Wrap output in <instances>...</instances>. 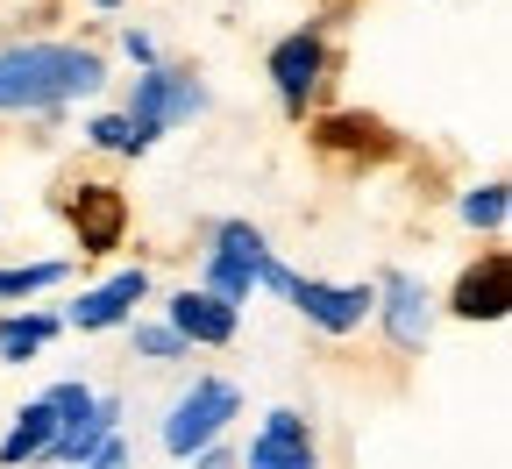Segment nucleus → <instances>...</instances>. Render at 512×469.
Wrapping results in <instances>:
<instances>
[{
	"label": "nucleus",
	"mask_w": 512,
	"mask_h": 469,
	"mask_svg": "<svg viewBox=\"0 0 512 469\" xmlns=\"http://www.w3.org/2000/svg\"><path fill=\"white\" fill-rule=\"evenodd\" d=\"M107 86V57L93 43H8L0 50V114H50L64 100H93Z\"/></svg>",
	"instance_id": "nucleus-1"
},
{
	"label": "nucleus",
	"mask_w": 512,
	"mask_h": 469,
	"mask_svg": "<svg viewBox=\"0 0 512 469\" xmlns=\"http://www.w3.org/2000/svg\"><path fill=\"white\" fill-rule=\"evenodd\" d=\"M242 413V391L228 384V377H192V391H178L171 398V413H164V455H178V462H192L200 448H214L221 434H228V420Z\"/></svg>",
	"instance_id": "nucleus-2"
},
{
	"label": "nucleus",
	"mask_w": 512,
	"mask_h": 469,
	"mask_svg": "<svg viewBox=\"0 0 512 469\" xmlns=\"http://www.w3.org/2000/svg\"><path fill=\"white\" fill-rule=\"evenodd\" d=\"M128 121L143 128V136L157 143L164 128H185V121H200L207 114V86L185 72V64H150V72L136 79V93H128V107H121Z\"/></svg>",
	"instance_id": "nucleus-3"
},
{
	"label": "nucleus",
	"mask_w": 512,
	"mask_h": 469,
	"mask_svg": "<svg viewBox=\"0 0 512 469\" xmlns=\"http://www.w3.org/2000/svg\"><path fill=\"white\" fill-rule=\"evenodd\" d=\"M264 72H271V93H278V107H285L292 121H306L313 93L328 86V36H320L313 22H306V29H292V36H278Z\"/></svg>",
	"instance_id": "nucleus-4"
},
{
	"label": "nucleus",
	"mask_w": 512,
	"mask_h": 469,
	"mask_svg": "<svg viewBox=\"0 0 512 469\" xmlns=\"http://www.w3.org/2000/svg\"><path fill=\"white\" fill-rule=\"evenodd\" d=\"M264 256H271V242H264V228H256V221H214L207 285H200V292H214V299H228V306H249Z\"/></svg>",
	"instance_id": "nucleus-5"
},
{
	"label": "nucleus",
	"mask_w": 512,
	"mask_h": 469,
	"mask_svg": "<svg viewBox=\"0 0 512 469\" xmlns=\"http://www.w3.org/2000/svg\"><path fill=\"white\" fill-rule=\"evenodd\" d=\"M384 320V342H392L399 356H420L427 349V334H434V292L413 278V271H384L377 278V313Z\"/></svg>",
	"instance_id": "nucleus-6"
},
{
	"label": "nucleus",
	"mask_w": 512,
	"mask_h": 469,
	"mask_svg": "<svg viewBox=\"0 0 512 469\" xmlns=\"http://www.w3.org/2000/svg\"><path fill=\"white\" fill-rule=\"evenodd\" d=\"M143 299H150V271H143V263H128V271L100 278L93 292H79L72 306H64V327H79V334H107V327H128Z\"/></svg>",
	"instance_id": "nucleus-7"
},
{
	"label": "nucleus",
	"mask_w": 512,
	"mask_h": 469,
	"mask_svg": "<svg viewBox=\"0 0 512 469\" xmlns=\"http://www.w3.org/2000/svg\"><path fill=\"white\" fill-rule=\"evenodd\" d=\"M299 313H306V327H320V334H356L370 313H377V285H328V278H292V292H285Z\"/></svg>",
	"instance_id": "nucleus-8"
},
{
	"label": "nucleus",
	"mask_w": 512,
	"mask_h": 469,
	"mask_svg": "<svg viewBox=\"0 0 512 469\" xmlns=\"http://www.w3.org/2000/svg\"><path fill=\"white\" fill-rule=\"evenodd\" d=\"M64 221L79 235V256H114L128 235V199L114 185H72L64 192Z\"/></svg>",
	"instance_id": "nucleus-9"
},
{
	"label": "nucleus",
	"mask_w": 512,
	"mask_h": 469,
	"mask_svg": "<svg viewBox=\"0 0 512 469\" xmlns=\"http://www.w3.org/2000/svg\"><path fill=\"white\" fill-rule=\"evenodd\" d=\"M164 327L178 334L185 349H228L235 334H242V306H228V299H214V292H178L171 306H164Z\"/></svg>",
	"instance_id": "nucleus-10"
},
{
	"label": "nucleus",
	"mask_w": 512,
	"mask_h": 469,
	"mask_svg": "<svg viewBox=\"0 0 512 469\" xmlns=\"http://www.w3.org/2000/svg\"><path fill=\"white\" fill-rule=\"evenodd\" d=\"M448 313H456V320H484V327H498V320L512 313V256H505V249L477 256L470 271L456 278V292H448Z\"/></svg>",
	"instance_id": "nucleus-11"
},
{
	"label": "nucleus",
	"mask_w": 512,
	"mask_h": 469,
	"mask_svg": "<svg viewBox=\"0 0 512 469\" xmlns=\"http://www.w3.org/2000/svg\"><path fill=\"white\" fill-rule=\"evenodd\" d=\"M242 469H320V448H313V427L292 413V406H278V413H264V434L249 441V455H242Z\"/></svg>",
	"instance_id": "nucleus-12"
},
{
	"label": "nucleus",
	"mask_w": 512,
	"mask_h": 469,
	"mask_svg": "<svg viewBox=\"0 0 512 469\" xmlns=\"http://www.w3.org/2000/svg\"><path fill=\"white\" fill-rule=\"evenodd\" d=\"M313 143L328 157H384V150H392V128H384L377 114H320Z\"/></svg>",
	"instance_id": "nucleus-13"
},
{
	"label": "nucleus",
	"mask_w": 512,
	"mask_h": 469,
	"mask_svg": "<svg viewBox=\"0 0 512 469\" xmlns=\"http://www.w3.org/2000/svg\"><path fill=\"white\" fill-rule=\"evenodd\" d=\"M114 420H121V398L114 391H93V413L79 420V427H57V441L43 448V462H64V469H79L107 434H114Z\"/></svg>",
	"instance_id": "nucleus-14"
},
{
	"label": "nucleus",
	"mask_w": 512,
	"mask_h": 469,
	"mask_svg": "<svg viewBox=\"0 0 512 469\" xmlns=\"http://www.w3.org/2000/svg\"><path fill=\"white\" fill-rule=\"evenodd\" d=\"M57 441V413L50 398H29V406L15 413V427L0 434V469H22V462H43V448Z\"/></svg>",
	"instance_id": "nucleus-15"
},
{
	"label": "nucleus",
	"mask_w": 512,
	"mask_h": 469,
	"mask_svg": "<svg viewBox=\"0 0 512 469\" xmlns=\"http://www.w3.org/2000/svg\"><path fill=\"white\" fill-rule=\"evenodd\" d=\"M57 334H64V313H0V363H29Z\"/></svg>",
	"instance_id": "nucleus-16"
},
{
	"label": "nucleus",
	"mask_w": 512,
	"mask_h": 469,
	"mask_svg": "<svg viewBox=\"0 0 512 469\" xmlns=\"http://www.w3.org/2000/svg\"><path fill=\"white\" fill-rule=\"evenodd\" d=\"M456 214H463V228H484V235H498V228H505V214H512V185H498V178L470 185V192L456 199Z\"/></svg>",
	"instance_id": "nucleus-17"
},
{
	"label": "nucleus",
	"mask_w": 512,
	"mask_h": 469,
	"mask_svg": "<svg viewBox=\"0 0 512 469\" xmlns=\"http://www.w3.org/2000/svg\"><path fill=\"white\" fill-rule=\"evenodd\" d=\"M64 278H72L64 256H50V263H0V299H36V292H50Z\"/></svg>",
	"instance_id": "nucleus-18"
},
{
	"label": "nucleus",
	"mask_w": 512,
	"mask_h": 469,
	"mask_svg": "<svg viewBox=\"0 0 512 469\" xmlns=\"http://www.w3.org/2000/svg\"><path fill=\"white\" fill-rule=\"evenodd\" d=\"M86 143L93 150H107V157H143L150 150V136L128 114H100V121H86Z\"/></svg>",
	"instance_id": "nucleus-19"
},
{
	"label": "nucleus",
	"mask_w": 512,
	"mask_h": 469,
	"mask_svg": "<svg viewBox=\"0 0 512 469\" xmlns=\"http://www.w3.org/2000/svg\"><path fill=\"white\" fill-rule=\"evenodd\" d=\"M128 342H136V356H150V363H178L185 356V342L164 320H128Z\"/></svg>",
	"instance_id": "nucleus-20"
},
{
	"label": "nucleus",
	"mask_w": 512,
	"mask_h": 469,
	"mask_svg": "<svg viewBox=\"0 0 512 469\" xmlns=\"http://www.w3.org/2000/svg\"><path fill=\"white\" fill-rule=\"evenodd\" d=\"M43 398H50V413H57V427H79V420L93 413V384H79V377H64V384H50Z\"/></svg>",
	"instance_id": "nucleus-21"
},
{
	"label": "nucleus",
	"mask_w": 512,
	"mask_h": 469,
	"mask_svg": "<svg viewBox=\"0 0 512 469\" xmlns=\"http://www.w3.org/2000/svg\"><path fill=\"white\" fill-rule=\"evenodd\" d=\"M79 469H128V441H121V434H107V441H100Z\"/></svg>",
	"instance_id": "nucleus-22"
},
{
	"label": "nucleus",
	"mask_w": 512,
	"mask_h": 469,
	"mask_svg": "<svg viewBox=\"0 0 512 469\" xmlns=\"http://www.w3.org/2000/svg\"><path fill=\"white\" fill-rule=\"evenodd\" d=\"M121 50H128V57H136V64H143V72H150V64H157V43H150V29H121Z\"/></svg>",
	"instance_id": "nucleus-23"
},
{
	"label": "nucleus",
	"mask_w": 512,
	"mask_h": 469,
	"mask_svg": "<svg viewBox=\"0 0 512 469\" xmlns=\"http://www.w3.org/2000/svg\"><path fill=\"white\" fill-rule=\"evenodd\" d=\"M192 462H200V469H235V455L214 441V448H200V455H192Z\"/></svg>",
	"instance_id": "nucleus-24"
},
{
	"label": "nucleus",
	"mask_w": 512,
	"mask_h": 469,
	"mask_svg": "<svg viewBox=\"0 0 512 469\" xmlns=\"http://www.w3.org/2000/svg\"><path fill=\"white\" fill-rule=\"evenodd\" d=\"M86 8H121V0H86Z\"/></svg>",
	"instance_id": "nucleus-25"
}]
</instances>
